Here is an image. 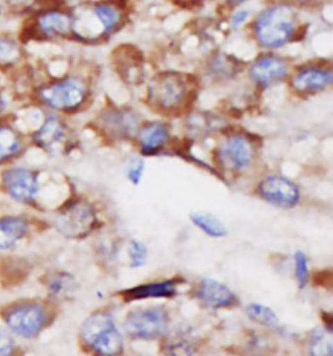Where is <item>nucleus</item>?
Instances as JSON below:
<instances>
[{
	"label": "nucleus",
	"instance_id": "1",
	"mask_svg": "<svg viewBox=\"0 0 333 356\" xmlns=\"http://www.w3.org/2000/svg\"><path fill=\"white\" fill-rule=\"evenodd\" d=\"M202 83L196 72L162 70L147 77L144 104L154 115L166 120L182 119L197 106Z\"/></svg>",
	"mask_w": 333,
	"mask_h": 356
},
{
	"label": "nucleus",
	"instance_id": "2",
	"mask_svg": "<svg viewBox=\"0 0 333 356\" xmlns=\"http://www.w3.org/2000/svg\"><path fill=\"white\" fill-rule=\"evenodd\" d=\"M302 15L289 0H266L246 29L260 51H280L305 37L307 25Z\"/></svg>",
	"mask_w": 333,
	"mask_h": 356
},
{
	"label": "nucleus",
	"instance_id": "3",
	"mask_svg": "<svg viewBox=\"0 0 333 356\" xmlns=\"http://www.w3.org/2000/svg\"><path fill=\"white\" fill-rule=\"evenodd\" d=\"M94 98L92 77L81 71H65L31 85L28 101L43 111L65 118L78 115L89 108Z\"/></svg>",
	"mask_w": 333,
	"mask_h": 356
},
{
	"label": "nucleus",
	"instance_id": "4",
	"mask_svg": "<svg viewBox=\"0 0 333 356\" xmlns=\"http://www.w3.org/2000/svg\"><path fill=\"white\" fill-rule=\"evenodd\" d=\"M72 8V42L98 46L124 31L130 20L128 0H83Z\"/></svg>",
	"mask_w": 333,
	"mask_h": 356
},
{
	"label": "nucleus",
	"instance_id": "5",
	"mask_svg": "<svg viewBox=\"0 0 333 356\" xmlns=\"http://www.w3.org/2000/svg\"><path fill=\"white\" fill-rule=\"evenodd\" d=\"M212 147L215 166L230 177L249 172L260 157L262 138L242 127L229 124L218 136Z\"/></svg>",
	"mask_w": 333,
	"mask_h": 356
},
{
	"label": "nucleus",
	"instance_id": "6",
	"mask_svg": "<svg viewBox=\"0 0 333 356\" xmlns=\"http://www.w3.org/2000/svg\"><path fill=\"white\" fill-rule=\"evenodd\" d=\"M72 8L64 0L40 6L24 17L22 42H72Z\"/></svg>",
	"mask_w": 333,
	"mask_h": 356
},
{
	"label": "nucleus",
	"instance_id": "7",
	"mask_svg": "<svg viewBox=\"0 0 333 356\" xmlns=\"http://www.w3.org/2000/svg\"><path fill=\"white\" fill-rule=\"evenodd\" d=\"M145 120V114L135 106L108 102L94 116L92 128L105 143L133 144Z\"/></svg>",
	"mask_w": 333,
	"mask_h": 356
},
{
	"label": "nucleus",
	"instance_id": "8",
	"mask_svg": "<svg viewBox=\"0 0 333 356\" xmlns=\"http://www.w3.org/2000/svg\"><path fill=\"white\" fill-rule=\"evenodd\" d=\"M31 147L50 157L67 154L74 144V131L71 119L44 111L40 122L28 134Z\"/></svg>",
	"mask_w": 333,
	"mask_h": 356
},
{
	"label": "nucleus",
	"instance_id": "9",
	"mask_svg": "<svg viewBox=\"0 0 333 356\" xmlns=\"http://www.w3.org/2000/svg\"><path fill=\"white\" fill-rule=\"evenodd\" d=\"M0 316L13 335L31 339L41 334L51 323L50 307L40 300L24 299L3 307Z\"/></svg>",
	"mask_w": 333,
	"mask_h": 356
},
{
	"label": "nucleus",
	"instance_id": "10",
	"mask_svg": "<svg viewBox=\"0 0 333 356\" xmlns=\"http://www.w3.org/2000/svg\"><path fill=\"white\" fill-rule=\"evenodd\" d=\"M293 65L291 58L280 51H259L250 62H246L244 76L251 89L260 95L287 84Z\"/></svg>",
	"mask_w": 333,
	"mask_h": 356
},
{
	"label": "nucleus",
	"instance_id": "11",
	"mask_svg": "<svg viewBox=\"0 0 333 356\" xmlns=\"http://www.w3.org/2000/svg\"><path fill=\"white\" fill-rule=\"evenodd\" d=\"M291 95L307 99L328 92L333 85V64L331 59H310L294 64L287 81Z\"/></svg>",
	"mask_w": 333,
	"mask_h": 356
},
{
	"label": "nucleus",
	"instance_id": "12",
	"mask_svg": "<svg viewBox=\"0 0 333 356\" xmlns=\"http://www.w3.org/2000/svg\"><path fill=\"white\" fill-rule=\"evenodd\" d=\"M1 191L15 202L31 205L41 192V171L28 165H21L20 161L1 168L0 171Z\"/></svg>",
	"mask_w": 333,
	"mask_h": 356
},
{
	"label": "nucleus",
	"instance_id": "13",
	"mask_svg": "<svg viewBox=\"0 0 333 356\" xmlns=\"http://www.w3.org/2000/svg\"><path fill=\"white\" fill-rule=\"evenodd\" d=\"M246 62L234 54L224 50H212L205 56L197 74L202 83L211 86H228L237 83L245 74Z\"/></svg>",
	"mask_w": 333,
	"mask_h": 356
},
{
	"label": "nucleus",
	"instance_id": "14",
	"mask_svg": "<svg viewBox=\"0 0 333 356\" xmlns=\"http://www.w3.org/2000/svg\"><path fill=\"white\" fill-rule=\"evenodd\" d=\"M176 140L171 120L155 118L147 119L139 127L133 145L138 156L144 158L163 156L173 147Z\"/></svg>",
	"mask_w": 333,
	"mask_h": 356
},
{
	"label": "nucleus",
	"instance_id": "15",
	"mask_svg": "<svg viewBox=\"0 0 333 356\" xmlns=\"http://www.w3.org/2000/svg\"><path fill=\"white\" fill-rule=\"evenodd\" d=\"M96 213L93 205L85 200H73L56 214L55 226L62 235L71 239H81L95 229Z\"/></svg>",
	"mask_w": 333,
	"mask_h": 356
},
{
	"label": "nucleus",
	"instance_id": "16",
	"mask_svg": "<svg viewBox=\"0 0 333 356\" xmlns=\"http://www.w3.org/2000/svg\"><path fill=\"white\" fill-rule=\"evenodd\" d=\"M169 327V314L162 307L135 309L126 314L124 329L133 339L150 341L166 334Z\"/></svg>",
	"mask_w": 333,
	"mask_h": 356
},
{
	"label": "nucleus",
	"instance_id": "17",
	"mask_svg": "<svg viewBox=\"0 0 333 356\" xmlns=\"http://www.w3.org/2000/svg\"><path fill=\"white\" fill-rule=\"evenodd\" d=\"M260 200L280 209H291L300 204L302 197L300 186L281 174H268L260 178L255 186Z\"/></svg>",
	"mask_w": 333,
	"mask_h": 356
},
{
	"label": "nucleus",
	"instance_id": "18",
	"mask_svg": "<svg viewBox=\"0 0 333 356\" xmlns=\"http://www.w3.org/2000/svg\"><path fill=\"white\" fill-rule=\"evenodd\" d=\"M31 149L28 135L12 116L0 118V168L19 162Z\"/></svg>",
	"mask_w": 333,
	"mask_h": 356
},
{
	"label": "nucleus",
	"instance_id": "19",
	"mask_svg": "<svg viewBox=\"0 0 333 356\" xmlns=\"http://www.w3.org/2000/svg\"><path fill=\"white\" fill-rule=\"evenodd\" d=\"M184 122V134L187 140L200 141L208 140L210 137H216L219 134L228 127L224 118L212 111H202L193 108L190 113L181 119Z\"/></svg>",
	"mask_w": 333,
	"mask_h": 356
},
{
	"label": "nucleus",
	"instance_id": "20",
	"mask_svg": "<svg viewBox=\"0 0 333 356\" xmlns=\"http://www.w3.org/2000/svg\"><path fill=\"white\" fill-rule=\"evenodd\" d=\"M200 338L197 330L189 325H178L163 335L162 351L166 356H194Z\"/></svg>",
	"mask_w": 333,
	"mask_h": 356
},
{
	"label": "nucleus",
	"instance_id": "21",
	"mask_svg": "<svg viewBox=\"0 0 333 356\" xmlns=\"http://www.w3.org/2000/svg\"><path fill=\"white\" fill-rule=\"evenodd\" d=\"M26 60V44L19 34L0 31V72L20 70Z\"/></svg>",
	"mask_w": 333,
	"mask_h": 356
},
{
	"label": "nucleus",
	"instance_id": "22",
	"mask_svg": "<svg viewBox=\"0 0 333 356\" xmlns=\"http://www.w3.org/2000/svg\"><path fill=\"white\" fill-rule=\"evenodd\" d=\"M197 298L210 308H230L239 303L236 293L228 286L212 278L202 280L197 287Z\"/></svg>",
	"mask_w": 333,
	"mask_h": 356
},
{
	"label": "nucleus",
	"instance_id": "23",
	"mask_svg": "<svg viewBox=\"0 0 333 356\" xmlns=\"http://www.w3.org/2000/svg\"><path fill=\"white\" fill-rule=\"evenodd\" d=\"M31 231V223L24 216L0 217V251L15 248L26 238Z\"/></svg>",
	"mask_w": 333,
	"mask_h": 356
},
{
	"label": "nucleus",
	"instance_id": "24",
	"mask_svg": "<svg viewBox=\"0 0 333 356\" xmlns=\"http://www.w3.org/2000/svg\"><path fill=\"white\" fill-rule=\"evenodd\" d=\"M176 293L177 283L172 280L144 283L123 291L124 299L128 302L145 300V299H171V298H175Z\"/></svg>",
	"mask_w": 333,
	"mask_h": 356
},
{
	"label": "nucleus",
	"instance_id": "25",
	"mask_svg": "<svg viewBox=\"0 0 333 356\" xmlns=\"http://www.w3.org/2000/svg\"><path fill=\"white\" fill-rule=\"evenodd\" d=\"M96 355L119 356L124 351V338L116 325L105 329L89 346Z\"/></svg>",
	"mask_w": 333,
	"mask_h": 356
},
{
	"label": "nucleus",
	"instance_id": "26",
	"mask_svg": "<svg viewBox=\"0 0 333 356\" xmlns=\"http://www.w3.org/2000/svg\"><path fill=\"white\" fill-rule=\"evenodd\" d=\"M112 325H114V317L107 311H96L90 314L81 326V339L85 346L89 347L98 335Z\"/></svg>",
	"mask_w": 333,
	"mask_h": 356
},
{
	"label": "nucleus",
	"instance_id": "27",
	"mask_svg": "<svg viewBox=\"0 0 333 356\" xmlns=\"http://www.w3.org/2000/svg\"><path fill=\"white\" fill-rule=\"evenodd\" d=\"M309 356H333V339L331 327L314 329L307 341Z\"/></svg>",
	"mask_w": 333,
	"mask_h": 356
},
{
	"label": "nucleus",
	"instance_id": "28",
	"mask_svg": "<svg viewBox=\"0 0 333 356\" xmlns=\"http://www.w3.org/2000/svg\"><path fill=\"white\" fill-rule=\"evenodd\" d=\"M190 220L211 238H224L228 235V230L224 223L216 216L206 211H196L190 214Z\"/></svg>",
	"mask_w": 333,
	"mask_h": 356
},
{
	"label": "nucleus",
	"instance_id": "29",
	"mask_svg": "<svg viewBox=\"0 0 333 356\" xmlns=\"http://www.w3.org/2000/svg\"><path fill=\"white\" fill-rule=\"evenodd\" d=\"M46 289L49 290V293L53 298H68L76 289L74 278L71 274L67 273H55L47 278L46 282Z\"/></svg>",
	"mask_w": 333,
	"mask_h": 356
},
{
	"label": "nucleus",
	"instance_id": "30",
	"mask_svg": "<svg viewBox=\"0 0 333 356\" xmlns=\"http://www.w3.org/2000/svg\"><path fill=\"white\" fill-rule=\"evenodd\" d=\"M246 314L253 321L257 324L264 325V326H275L279 323V318L273 309L270 307L259 303L249 304L246 307Z\"/></svg>",
	"mask_w": 333,
	"mask_h": 356
},
{
	"label": "nucleus",
	"instance_id": "31",
	"mask_svg": "<svg viewBox=\"0 0 333 356\" xmlns=\"http://www.w3.org/2000/svg\"><path fill=\"white\" fill-rule=\"evenodd\" d=\"M227 13V29L229 33H237L248 28L254 11L248 7H239L229 10Z\"/></svg>",
	"mask_w": 333,
	"mask_h": 356
},
{
	"label": "nucleus",
	"instance_id": "32",
	"mask_svg": "<svg viewBox=\"0 0 333 356\" xmlns=\"http://www.w3.org/2000/svg\"><path fill=\"white\" fill-rule=\"evenodd\" d=\"M146 168H147L146 158L141 157L138 154L128 158L124 166L125 178L128 179L130 184L138 186L145 177Z\"/></svg>",
	"mask_w": 333,
	"mask_h": 356
},
{
	"label": "nucleus",
	"instance_id": "33",
	"mask_svg": "<svg viewBox=\"0 0 333 356\" xmlns=\"http://www.w3.org/2000/svg\"><path fill=\"white\" fill-rule=\"evenodd\" d=\"M294 275L300 289H305L310 282V268L309 259L303 252H296L294 254Z\"/></svg>",
	"mask_w": 333,
	"mask_h": 356
},
{
	"label": "nucleus",
	"instance_id": "34",
	"mask_svg": "<svg viewBox=\"0 0 333 356\" xmlns=\"http://www.w3.org/2000/svg\"><path fill=\"white\" fill-rule=\"evenodd\" d=\"M128 257L130 266L139 268L144 266L147 261V248L145 244L138 241H132L128 247Z\"/></svg>",
	"mask_w": 333,
	"mask_h": 356
},
{
	"label": "nucleus",
	"instance_id": "35",
	"mask_svg": "<svg viewBox=\"0 0 333 356\" xmlns=\"http://www.w3.org/2000/svg\"><path fill=\"white\" fill-rule=\"evenodd\" d=\"M16 108V99L6 84L0 83V118L12 115Z\"/></svg>",
	"mask_w": 333,
	"mask_h": 356
},
{
	"label": "nucleus",
	"instance_id": "36",
	"mask_svg": "<svg viewBox=\"0 0 333 356\" xmlns=\"http://www.w3.org/2000/svg\"><path fill=\"white\" fill-rule=\"evenodd\" d=\"M17 343L8 329L0 326V356H16Z\"/></svg>",
	"mask_w": 333,
	"mask_h": 356
},
{
	"label": "nucleus",
	"instance_id": "37",
	"mask_svg": "<svg viewBox=\"0 0 333 356\" xmlns=\"http://www.w3.org/2000/svg\"><path fill=\"white\" fill-rule=\"evenodd\" d=\"M291 4L300 11H312L324 4V0H289Z\"/></svg>",
	"mask_w": 333,
	"mask_h": 356
},
{
	"label": "nucleus",
	"instance_id": "38",
	"mask_svg": "<svg viewBox=\"0 0 333 356\" xmlns=\"http://www.w3.org/2000/svg\"><path fill=\"white\" fill-rule=\"evenodd\" d=\"M175 6L184 10H194L202 7L208 0H171Z\"/></svg>",
	"mask_w": 333,
	"mask_h": 356
},
{
	"label": "nucleus",
	"instance_id": "39",
	"mask_svg": "<svg viewBox=\"0 0 333 356\" xmlns=\"http://www.w3.org/2000/svg\"><path fill=\"white\" fill-rule=\"evenodd\" d=\"M251 1L253 0H221L223 6L227 8V11L233 10V8H239V7H246Z\"/></svg>",
	"mask_w": 333,
	"mask_h": 356
},
{
	"label": "nucleus",
	"instance_id": "40",
	"mask_svg": "<svg viewBox=\"0 0 333 356\" xmlns=\"http://www.w3.org/2000/svg\"><path fill=\"white\" fill-rule=\"evenodd\" d=\"M31 4L33 8H37L40 6H46V4H51V3H56V1H62V0H26Z\"/></svg>",
	"mask_w": 333,
	"mask_h": 356
},
{
	"label": "nucleus",
	"instance_id": "41",
	"mask_svg": "<svg viewBox=\"0 0 333 356\" xmlns=\"http://www.w3.org/2000/svg\"><path fill=\"white\" fill-rule=\"evenodd\" d=\"M0 3H1V0H0Z\"/></svg>",
	"mask_w": 333,
	"mask_h": 356
}]
</instances>
